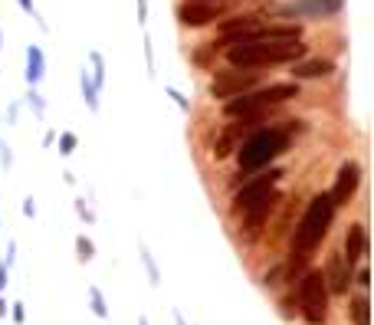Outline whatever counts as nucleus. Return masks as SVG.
<instances>
[{
	"label": "nucleus",
	"mask_w": 374,
	"mask_h": 325,
	"mask_svg": "<svg viewBox=\"0 0 374 325\" xmlns=\"http://www.w3.org/2000/svg\"><path fill=\"white\" fill-rule=\"evenodd\" d=\"M92 302H95V312H99V316H105V306H102V296H99V292L92 289Z\"/></svg>",
	"instance_id": "nucleus-24"
},
{
	"label": "nucleus",
	"mask_w": 374,
	"mask_h": 325,
	"mask_svg": "<svg viewBox=\"0 0 374 325\" xmlns=\"http://www.w3.org/2000/svg\"><path fill=\"white\" fill-rule=\"evenodd\" d=\"M358 184H361V164L358 161H345L338 168V178H335V188H332V204H335V211H338L341 204H348L351 197H355V191H358Z\"/></svg>",
	"instance_id": "nucleus-11"
},
{
	"label": "nucleus",
	"mask_w": 374,
	"mask_h": 325,
	"mask_svg": "<svg viewBox=\"0 0 374 325\" xmlns=\"http://www.w3.org/2000/svg\"><path fill=\"white\" fill-rule=\"evenodd\" d=\"M279 201H282V197L276 194V191H272V194L266 197V201H260V204H256L253 211L240 214V217H243V220H240V233H243L247 240H256V237H260V233H263V227H266V220L272 217V211L279 207Z\"/></svg>",
	"instance_id": "nucleus-10"
},
{
	"label": "nucleus",
	"mask_w": 374,
	"mask_h": 325,
	"mask_svg": "<svg viewBox=\"0 0 374 325\" xmlns=\"http://www.w3.org/2000/svg\"><path fill=\"white\" fill-rule=\"evenodd\" d=\"M279 178H282V168H269V171H260L256 178H247L243 181V188H237V194H233V214L237 217L247 214V211H253L260 201H266Z\"/></svg>",
	"instance_id": "nucleus-6"
},
{
	"label": "nucleus",
	"mask_w": 374,
	"mask_h": 325,
	"mask_svg": "<svg viewBox=\"0 0 374 325\" xmlns=\"http://www.w3.org/2000/svg\"><path fill=\"white\" fill-rule=\"evenodd\" d=\"M253 125H263V122H247V119H237V125H227V129L220 132V138L213 142V158L220 161V158H227V154L237 151L240 138H243V132L253 129Z\"/></svg>",
	"instance_id": "nucleus-13"
},
{
	"label": "nucleus",
	"mask_w": 374,
	"mask_h": 325,
	"mask_svg": "<svg viewBox=\"0 0 374 325\" xmlns=\"http://www.w3.org/2000/svg\"><path fill=\"white\" fill-rule=\"evenodd\" d=\"M76 211H79V214L85 217V220H92V211H89V207H85V201H76Z\"/></svg>",
	"instance_id": "nucleus-23"
},
{
	"label": "nucleus",
	"mask_w": 374,
	"mask_h": 325,
	"mask_svg": "<svg viewBox=\"0 0 374 325\" xmlns=\"http://www.w3.org/2000/svg\"><path fill=\"white\" fill-rule=\"evenodd\" d=\"M82 95H85V102H89V109H99V89H95V82L89 79V73H82Z\"/></svg>",
	"instance_id": "nucleus-18"
},
{
	"label": "nucleus",
	"mask_w": 374,
	"mask_h": 325,
	"mask_svg": "<svg viewBox=\"0 0 374 325\" xmlns=\"http://www.w3.org/2000/svg\"><path fill=\"white\" fill-rule=\"evenodd\" d=\"M358 286H361V289L371 286V273H368V266H358Z\"/></svg>",
	"instance_id": "nucleus-21"
},
{
	"label": "nucleus",
	"mask_w": 374,
	"mask_h": 325,
	"mask_svg": "<svg viewBox=\"0 0 374 325\" xmlns=\"http://www.w3.org/2000/svg\"><path fill=\"white\" fill-rule=\"evenodd\" d=\"M306 56V43L292 40V43H240L227 46V63L233 69H263V66H279Z\"/></svg>",
	"instance_id": "nucleus-3"
},
{
	"label": "nucleus",
	"mask_w": 374,
	"mask_h": 325,
	"mask_svg": "<svg viewBox=\"0 0 374 325\" xmlns=\"http://www.w3.org/2000/svg\"><path fill=\"white\" fill-rule=\"evenodd\" d=\"M292 299L309 325H322L328 319V289H325L322 270H309L306 276H299Z\"/></svg>",
	"instance_id": "nucleus-5"
},
{
	"label": "nucleus",
	"mask_w": 374,
	"mask_h": 325,
	"mask_svg": "<svg viewBox=\"0 0 374 325\" xmlns=\"http://www.w3.org/2000/svg\"><path fill=\"white\" fill-rule=\"evenodd\" d=\"M322 279H325V289L338 292V296H341V292H348V286H351V266L345 263V257H341V253H332V257H328Z\"/></svg>",
	"instance_id": "nucleus-12"
},
{
	"label": "nucleus",
	"mask_w": 374,
	"mask_h": 325,
	"mask_svg": "<svg viewBox=\"0 0 374 325\" xmlns=\"http://www.w3.org/2000/svg\"><path fill=\"white\" fill-rule=\"evenodd\" d=\"M20 7H23L26 14H36V10H33V0H20Z\"/></svg>",
	"instance_id": "nucleus-27"
},
{
	"label": "nucleus",
	"mask_w": 374,
	"mask_h": 325,
	"mask_svg": "<svg viewBox=\"0 0 374 325\" xmlns=\"http://www.w3.org/2000/svg\"><path fill=\"white\" fill-rule=\"evenodd\" d=\"M76 250H79V260H92V253H95L92 240H85V237H79V240H76Z\"/></svg>",
	"instance_id": "nucleus-19"
},
{
	"label": "nucleus",
	"mask_w": 374,
	"mask_h": 325,
	"mask_svg": "<svg viewBox=\"0 0 374 325\" xmlns=\"http://www.w3.org/2000/svg\"><path fill=\"white\" fill-rule=\"evenodd\" d=\"M256 82H260V73H253V69H220V73L210 76L207 92H210L213 99H227L230 102V99L250 92Z\"/></svg>",
	"instance_id": "nucleus-7"
},
{
	"label": "nucleus",
	"mask_w": 374,
	"mask_h": 325,
	"mask_svg": "<svg viewBox=\"0 0 374 325\" xmlns=\"http://www.w3.org/2000/svg\"><path fill=\"white\" fill-rule=\"evenodd\" d=\"M4 279H7V263H0V289H4Z\"/></svg>",
	"instance_id": "nucleus-29"
},
{
	"label": "nucleus",
	"mask_w": 374,
	"mask_h": 325,
	"mask_svg": "<svg viewBox=\"0 0 374 325\" xmlns=\"http://www.w3.org/2000/svg\"><path fill=\"white\" fill-rule=\"evenodd\" d=\"M73 148H76V135H73V132H63L60 135V154H73Z\"/></svg>",
	"instance_id": "nucleus-20"
},
{
	"label": "nucleus",
	"mask_w": 374,
	"mask_h": 325,
	"mask_svg": "<svg viewBox=\"0 0 374 325\" xmlns=\"http://www.w3.org/2000/svg\"><path fill=\"white\" fill-rule=\"evenodd\" d=\"M365 250H368V230H365V223H351L348 233H345V263L355 266V260L365 257Z\"/></svg>",
	"instance_id": "nucleus-14"
},
{
	"label": "nucleus",
	"mask_w": 374,
	"mask_h": 325,
	"mask_svg": "<svg viewBox=\"0 0 374 325\" xmlns=\"http://www.w3.org/2000/svg\"><path fill=\"white\" fill-rule=\"evenodd\" d=\"M204 4H220V0H204Z\"/></svg>",
	"instance_id": "nucleus-30"
},
{
	"label": "nucleus",
	"mask_w": 374,
	"mask_h": 325,
	"mask_svg": "<svg viewBox=\"0 0 374 325\" xmlns=\"http://www.w3.org/2000/svg\"><path fill=\"white\" fill-rule=\"evenodd\" d=\"M168 95H171V99H178V105H181V109H184V112L191 109V102H187V99H184V95L178 92V89H171V86H168Z\"/></svg>",
	"instance_id": "nucleus-22"
},
{
	"label": "nucleus",
	"mask_w": 374,
	"mask_h": 325,
	"mask_svg": "<svg viewBox=\"0 0 374 325\" xmlns=\"http://www.w3.org/2000/svg\"><path fill=\"white\" fill-rule=\"evenodd\" d=\"M341 0H289L282 4L279 14L282 17H299V20H322V17H335L341 14Z\"/></svg>",
	"instance_id": "nucleus-8"
},
{
	"label": "nucleus",
	"mask_w": 374,
	"mask_h": 325,
	"mask_svg": "<svg viewBox=\"0 0 374 325\" xmlns=\"http://www.w3.org/2000/svg\"><path fill=\"white\" fill-rule=\"evenodd\" d=\"M30 99H33V105H36V115H43V102H40V95L33 92V95H30Z\"/></svg>",
	"instance_id": "nucleus-28"
},
{
	"label": "nucleus",
	"mask_w": 374,
	"mask_h": 325,
	"mask_svg": "<svg viewBox=\"0 0 374 325\" xmlns=\"http://www.w3.org/2000/svg\"><path fill=\"white\" fill-rule=\"evenodd\" d=\"M23 214H26V217H33V214H36V207H33V197H26V201H23Z\"/></svg>",
	"instance_id": "nucleus-25"
},
{
	"label": "nucleus",
	"mask_w": 374,
	"mask_h": 325,
	"mask_svg": "<svg viewBox=\"0 0 374 325\" xmlns=\"http://www.w3.org/2000/svg\"><path fill=\"white\" fill-rule=\"evenodd\" d=\"M348 316H351V322L355 325H368V296L365 292L348 302Z\"/></svg>",
	"instance_id": "nucleus-17"
},
{
	"label": "nucleus",
	"mask_w": 374,
	"mask_h": 325,
	"mask_svg": "<svg viewBox=\"0 0 374 325\" xmlns=\"http://www.w3.org/2000/svg\"><path fill=\"white\" fill-rule=\"evenodd\" d=\"M332 220H335L332 197H328V194H315L312 201H309L302 220H299L296 233H292V253H299V257H312V250L325 240V233H328Z\"/></svg>",
	"instance_id": "nucleus-4"
},
{
	"label": "nucleus",
	"mask_w": 374,
	"mask_h": 325,
	"mask_svg": "<svg viewBox=\"0 0 374 325\" xmlns=\"http://www.w3.org/2000/svg\"><path fill=\"white\" fill-rule=\"evenodd\" d=\"M148 17V4L145 0H138V20H145Z\"/></svg>",
	"instance_id": "nucleus-26"
},
{
	"label": "nucleus",
	"mask_w": 374,
	"mask_h": 325,
	"mask_svg": "<svg viewBox=\"0 0 374 325\" xmlns=\"http://www.w3.org/2000/svg\"><path fill=\"white\" fill-rule=\"evenodd\" d=\"M335 73V63L332 60H306V63H296L292 66V79H322Z\"/></svg>",
	"instance_id": "nucleus-15"
},
{
	"label": "nucleus",
	"mask_w": 374,
	"mask_h": 325,
	"mask_svg": "<svg viewBox=\"0 0 374 325\" xmlns=\"http://www.w3.org/2000/svg\"><path fill=\"white\" fill-rule=\"evenodd\" d=\"M289 132L282 129V125H263V129H256L253 135L237 148V164H240V178L243 174H253L260 168L272 161V158H279L286 148H289Z\"/></svg>",
	"instance_id": "nucleus-1"
},
{
	"label": "nucleus",
	"mask_w": 374,
	"mask_h": 325,
	"mask_svg": "<svg viewBox=\"0 0 374 325\" xmlns=\"http://www.w3.org/2000/svg\"><path fill=\"white\" fill-rule=\"evenodd\" d=\"M223 14H227V7L223 4H204V0H184L178 7V20L181 26H207L213 23V20H220Z\"/></svg>",
	"instance_id": "nucleus-9"
},
{
	"label": "nucleus",
	"mask_w": 374,
	"mask_h": 325,
	"mask_svg": "<svg viewBox=\"0 0 374 325\" xmlns=\"http://www.w3.org/2000/svg\"><path fill=\"white\" fill-rule=\"evenodd\" d=\"M299 99V82H272L266 89H256V92H243L237 99H230L223 105L227 119H247V122H266L269 109Z\"/></svg>",
	"instance_id": "nucleus-2"
},
{
	"label": "nucleus",
	"mask_w": 374,
	"mask_h": 325,
	"mask_svg": "<svg viewBox=\"0 0 374 325\" xmlns=\"http://www.w3.org/2000/svg\"><path fill=\"white\" fill-rule=\"evenodd\" d=\"M26 79H30V86H36L43 79V53L40 46H30L26 50Z\"/></svg>",
	"instance_id": "nucleus-16"
}]
</instances>
